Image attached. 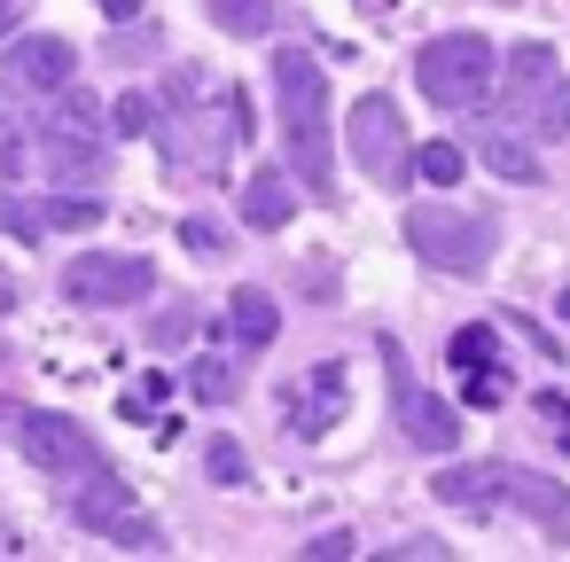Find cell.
Returning a JSON list of instances; mask_svg holds the SVG:
<instances>
[{
  "mask_svg": "<svg viewBox=\"0 0 570 562\" xmlns=\"http://www.w3.org/2000/svg\"><path fill=\"white\" fill-rule=\"evenodd\" d=\"M204 469H212V484H250V461H243L235 437H212L204 445Z\"/></svg>",
  "mask_w": 570,
  "mask_h": 562,
  "instance_id": "7402d4cb",
  "label": "cell"
},
{
  "mask_svg": "<svg viewBox=\"0 0 570 562\" xmlns=\"http://www.w3.org/2000/svg\"><path fill=\"white\" fill-rule=\"evenodd\" d=\"M453 367H500V328H484V321H469V328H453Z\"/></svg>",
  "mask_w": 570,
  "mask_h": 562,
  "instance_id": "d6986e66",
  "label": "cell"
},
{
  "mask_svg": "<svg viewBox=\"0 0 570 562\" xmlns=\"http://www.w3.org/2000/svg\"><path fill=\"white\" fill-rule=\"evenodd\" d=\"M102 17H134V9H149V0H95Z\"/></svg>",
  "mask_w": 570,
  "mask_h": 562,
  "instance_id": "4dcf8cb0",
  "label": "cell"
},
{
  "mask_svg": "<svg viewBox=\"0 0 570 562\" xmlns=\"http://www.w3.org/2000/svg\"><path fill=\"white\" fill-rule=\"evenodd\" d=\"M430 492L445 507H469V515H500V461H461V469H438Z\"/></svg>",
  "mask_w": 570,
  "mask_h": 562,
  "instance_id": "8fae6325",
  "label": "cell"
},
{
  "mask_svg": "<svg viewBox=\"0 0 570 562\" xmlns=\"http://www.w3.org/2000/svg\"><path fill=\"white\" fill-rule=\"evenodd\" d=\"M17 32V0H0V40H9Z\"/></svg>",
  "mask_w": 570,
  "mask_h": 562,
  "instance_id": "1f68e13d",
  "label": "cell"
},
{
  "mask_svg": "<svg viewBox=\"0 0 570 562\" xmlns=\"http://www.w3.org/2000/svg\"><path fill=\"white\" fill-rule=\"evenodd\" d=\"M461 165H469V157H461V141H422V149H414V172H422L430 188H453V180H461Z\"/></svg>",
  "mask_w": 570,
  "mask_h": 562,
  "instance_id": "ffe728a7",
  "label": "cell"
},
{
  "mask_svg": "<svg viewBox=\"0 0 570 562\" xmlns=\"http://www.w3.org/2000/svg\"><path fill=\"white\" fill-rule=\"evenodd\" d=\"M32 211H40V227H48V235H79V227H95V219H102V204H95V196H48V204H32Z\"/></svg>",
  "mask_w": 570,
  "mask_h": 562,
  "instance_id": "ac0fdd59",
  "label": "cell"
},
{
  "mask_svg": "<svg viewBox=\"0 0 570 562\" xmlns=\"http://www.w3.org/2000/svg\"><path fill=\"white\" fill-rule=\"evenodd\" d=\"M562 321H570V289H562Z\"/></svg>",
  "mask_w": 570,
  "mask_h": 562,
  "instance_id": "d6a6232c",
  "label": "cell"
},
{
  "mask_svg": "<svg viewBox=\"0 0 570 562\" xmlns=\"http://www.w3.org/2000/svg\"><path fill=\"white\" fill-rule=\"evenodd\" d=\"M305 554H313V562H328V554H352V539H344V531H321Z\"/></svg>",
  "mask_w": 570,
  "mask_h": 562,
  "instance_id": "f1b7e54d",
  "label": "cell"
},
{
  "mask_svg": "<svg viewBox=\"0 0 570 562\" xmlns=\"http://www.w3.org/2000/svg\"><path fill=\"white\" fill-rule=\"evenodd\" d=\"M149 126H157V102L126 95V102H118V134H149Z\"/></svg>",
  "mask_w": 570,
  "mask_h": 562,
  "instance_id": "83f0119b",
  "label": "cell"
},
{
  "mask_svg": "<svg viewBox=\"0 0 570 562\" xmlns=\"http://www.w3.org/2000/svg\"><path fill=\"white\" fill-rule=\"evenodd\" d=\"M461 406H500V367H469V383H461Z\"/></svg>",
  "mask_w": 570,
  "mask_h": 562,
  "instance_id": "484cf974",
  "label": "cell"
},
{
  "mask_svg": "<svg viewBox=\"0 0 570 562\" xmlns=\"http://www.w3.org/2000/svg\"><path fill=\"white\" fill-rule=\"evenodd\" d=\"M500 507H523L539 523H570V492L554 476H531V469H508V461H500Z\"/></svg>",
  "mask_w": 570,
  "mask_h": 562,
  "instance_id": "4fadbf2b",
  "label": "cell"
},
{
  "mask_svg": "<svg viewBox=\"0 0 570 562\" xmlns=\"http://www.w3.org/2000/svg\"><path fill=\"white\" fill-rule=\"evenodd\" d=\"M383 359H391V383H399V430L414 437V445H430V453H445L453 437H461V406H445V398H430V391H414L406 383V352L399 344H383Z\"/></svg>",
  "mask_w": 570,
  "mask_h": 562,
  "instance_id": "30bf717a",
  "label": "cell"
},
{
  "mask_svg": "<svg viewBox=\"0 0 570 562\" xmlns=\"http://www.w3.org/2000/svg\"><path fill=\"white\" fill-rule=\"evenodd\" d=\"M274 118L289 141V172L313 196H336V157H328V71L305 48H274Z\"/></svg>",
  "mask_w": 570,
  "mask_h": 562,
  "instance_id": "6da1fadb",
  "label": "cell"
},
{
  "mask_svg": "<svg viewBox=\"0 0 570 562\" xmlns=\"http://www.w3.org/2000/svg\"><path fill=\"white\" fill-rule=\"evenodd\" d=\"M71 79H79V48L63 32H24L0 56V87L9 95H63Z\"/></svg>",
  "mask_w": 570,
  "mask_h": 562,
  "instance_id": "9c48e42d",
  "label": "cell"
},
{
  "mask_svg": "<svg viewBox=\"0 0 570 562\" xmlns=\"http://www.w3.org/2000/svg\"><path fill=\"white\" fill-rule=\"evenodd\" d=\"M188 391H196L204 406H212V398H235V359H212V352H204V359L188 367Z\"/></svg>",
  "mask_w": 570,
  "mask_h": 562,
  "instance_id": "44dd1931",
  "label": "cell"
},
{
  "mask_svg": "<svg viewBox=\"0 0 570 562\" xmlns=\"http://www.w3.org/2000/svg\"><path fill=\"white\" fill-rule=\"evenodd\" d=\"M71 484H79V492H71L79 531H95V539H110V546H149V554L165 546V531H157V523L134 507V492H126V484H118L102 461H95V469H79Z\"/></svg>",
  "mask_w": 570,
  "mask_h": 562,
  "instance_id": "8992f818",
  "label": "cell"
},
{
  "mask_svg": "<svg viewBox=\"0 0 570 562\" xmlns=\"http://www.w3.org/2000/svg\"><path fill=\"white\" fill-rule=\"evenodd\" d=\"M406 250H414L422 266H438V274H476V266L500 250V227H492L484 211H445V204H430V211H406Z\"/></svg>",
  "mask_w": 570,
  "mask_h": 562,
  "instance_id": "277c9868",
  "label": "cell"
},
{
  "mask_svg": "<svg viewBox=\"0 0 570 562\" xmlns=\"http://www.w3.org/2000/svg\"><path fill=\"white\" fill-rule=\"evenodd\" d=\"M180 243H188L196 258H227V235H219L212 219H180Z\"/></svg>",
  "mask_w": 570,
  "mask_h": 562,
  "instance_id": "cb8c5ba5",
  "label": "cell"
},
{
  "mask_svg": "<svg viewBox=\"0 0 570 562\" xmlns=\"http://www.w3.org/2000/svg\"><path fill=\"white\" fill-rule=\"evenodd\" d=\"M399 554H406V562H438L445 546H438V539H399Z\"/></svg>",
  "mask_w": 570,
  "mask_h": 562,
  "instance_id": "f546056e",
  "label": "cell"
},
{
  "mask_svg": "<svg viewBox=\"0 0 570 562\" xmlns=\"http://www.w3.org/2000/svg\"><path fill=\"white\" fill-rule=\"evenodd\" d=\"M344 141H352V157L375 188H399L414 172V141H406V118H399L391 95H360L352 118H344Z\"/></svg>",
  "mask_w": 570,
  "mask_h": 562,
  "instance_id": "5b68a950",
  "label": "cell"
},
{
  "mask_svg": "<svg viewBox=\"0 0 570 562\" xmlns=\"http://www.w3.org/2000/svg\"><path fill=\"white\" fill-rule=\"evenodd\" d=\"M476 157H484V165H492L500 180H515V188H539V157H531V149H523L515 134H492V141H484Z\"/></svg>",
  "mask_w": 570,
  "mask_h": 562,
  "instance_id": "e0dca14e",
  "label": "cell"
},
{
  "mask_svg": "<svg viewBox=\"0 0 570 562\" xmlns=\"http://www.w3.org/2000/svg\"><path fill=\"white\" fill-rule=\"evenodd\" d=\"M289 211H297V196H289V180H282L274 165L243 180V219H250L258 235H274V227H289Z\"/></svg>",
  "mask_w": 570,
  "mask_h": 562,
  "instance_id": "5bb4252c",
  "label": "cell"
},
{
  "mask_svg": "<svg viewBox=\"0 0 570 562\" xmlns=\"http://www.w3.org/2000/svg\"><path fill=\"white\" fill-rule=\"evenodd\" d=\"M227 328H235V344H243V352H258V344H274V328H282V305H274L266 289H235V305H227Z\"/></svg>",
  "mask_w": 570,
  "mask_h": 562,
  "instance_id": "9a60e30c",
  "label": "cell"
},
{
  "mask_svg": "<svg viewBox=\"0 0 570 562\" xmlns=\"http://www.w3.org/2000/svg\"><path fill=\"white\" fill-rule=\"evenodd\" d=\"M492 95H500V118L523 141H562L570 134V71L547 40H523L508 56V87H492Z\"/></svg>",
  "mask_w": 570,
  "mask_h": 562,
  "instance_id": "7a4b0ae2",
  "label": "cell"
},
{
  "mask_svg": "<svg viewBox=\"0 0 570 562\" xmlns=\"http://www.w3.org/2000/svg\"><path fill=\"white\" fill-rule=\"evenodd\" d=\"M492 40L484 32H445L414 56V87L438 102V110H484L492 102Z\"/></svg>",
  "mask_w": 570,
  "mask_h": 562,
  "instance_id": "3957f363",
  "label": "cell"
},
{
  "mask_svg": "<svg viewBox=\"0 0 570 562\" xmlns=\"http://www.w3.org/2000/svg\"><path fill=\"white\" fill-rule=\"evenodd\" d=\"M149 289H157V266H149V258H134V250H87V258H71V274H63V297H71V305H87V313L141 305Z\"/></svg>",
  "mask_w": 570,
  "mask_h": 562,
  "instance_id": "52a82bcc",
  "label": "cell"
},
{
  "mask_svg": "<svg viewBox=\"0 0 570 562\" xmlns=\"http://www.w3.org/2000/svg\"><path fill=\"white\" fill-rule=\"evenodd\" d=\"M17 445H24V461L48 469V476H79V469L102 461L95 437H87V422H71L63 406H32V414H17Z\"/></svg>",
  "mask_w": 570,
  "mask_h": 562,
  "instance_id": "ba28073f",
  "label": "cell"
},
{
  "mask_svg": "<svg viewBox=\"0 0 570 562\" xmlns=\"http://www.w3.org/2000/svg\"><path fill=\"white\" fill-rule=\"evenodd\" d=\"M336 414H344V367H336V359H321V367L305 375V391H297V414H289V430H297V437H321Z\"/></svg>",
  "mask_w": 570,
  "mask_h": 562,
  "instance_id": "7c38bea8",
  "label": "cell"
},
{
  "mask_svg": "<svg viewBox=\"0 0 570 562\" xmlns=\"http://www.w3.org/2000/svg\"><path fill=\"white\" fill-rule=\"evenodd\" d=\"M531 414L554 430V445H570V398H562V391H539V398H531Z\"/></svg>",
  "mask_w": 570,
  "mask_h": 562,
  "instance_id": "d4e9b609",
  "label": "cell"
},
{
  "mask_svg": "<svg viewBox=\"0 0 570 562\" xmlns=\"http://www.w3.org/2000/svg\"><path fill=\"white\" fill-rule=\"evenodd\" d=\"M165 391H173L165 375H141V383L126 391V414H134V422H149V406H165Z\"/></svg>",
  "mask_w": 570,
  "mask_h": 562,
  "instance_id": "4316f807",
  "label": "cell"
},
{
  "mask_svg": "<svg viewBox=\"0 0 570 562\" xmlns=\"http://www.w3.org/2000/svg\"><path fill=\"white\" fill-rule=\"evenodd\" d=\"M204 17L235 40H258V32H274V0H204Z\"/></svg>",
  "mask_w": 570,
  "mask_h": 562,
  "instance_id": "2e32d148",
  "label": "cell"
},
{
  "mask_svg": "<svg viewBox=\"0 0 570 562\" xmlns=\"http://www.w3.org/2000/svg\"><path fill=\"white\" fill-rule=\"evenodd\" d=\"M0 227H9L17 243H40V235H48V227H40V211H32L24 196H0Z\"/></svg>",
  "mask_w": 570,
  "mask_h": 562,
  "instance_id": "603a6c76",
  "label": "cell"
}]
</instances>
